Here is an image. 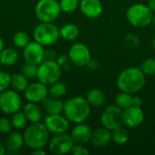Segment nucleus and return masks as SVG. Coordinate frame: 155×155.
Returning a JSON list of instances; mask_svg holds the SVG:
<instances>
[{
	"label": "nucleus",
	"mask_w": 155,
	"mask_h": 155,
	"mask_svg": "<svg viewBox=\"0 0 155 155\" xmlns=\"http://www.w3.org/2000/svg\"><path fill=\"white\" fill-rule=\"evenodd\" d=\"M27 118L25 117L24 113L16 112L13 114L11 124L15 129H24L27 125Z\"/></svg>",
	"instance_id": "nucleus-29"
},
{
	"label": "nucleus",
	"mask_w": 155,
	"mask_h": 155,
	"mask_svg": "<svg viewBox=\"0 0 155 155\" xmlns=\"http://www.w3.org/2000/svg\"><path fill=\"white\" fill-rule=\"evenodd\" d=\"M112 140L118 145H124L129 141V134L126 129L122 126L114 130L112 133Z\"/></svg>",
	"instance_id": "nucleus-27"
},
{
	"label": "nucleus",
	"mask_w": 155,
	"mask_h": 155,
	"mask_svg": "<svg viewBox=\"0 0 155 155\" xmlns=\"http://www.w3.org/2000/svg\"><path fill=\"white\" fill-rule=\"evenodd\" d=\"M3 49H4V41H3V39L0 37V53L3 51Z\"/></svg>",
	"instance_id": "nucleus-44"
},
{
	"label": "nucleus",
	"mask_w": 155,
	"mask_h": 155,
	"mask_svg": "<svg viewBox=\"0 0 155 155\" xmlns=\"http://www.w3.org/2000/svg\"><path fill=\"white\" fill-rule=\"evenodd\" d=\"M29 42H30L29 35L25 32H23V31L17 32L13 37L14 45L19 48H25L28 45Z\"/></svg>",
	"instance_id": "nucleus-30"
},
{
	"label": "nucleus",
	"mask_w": 155,
	"mask_h": 155,
	"mask_svg": "<svg viewBox=\"0 0 155 155\" xmlns=\"http://www.w3.org/2000/svg\"><path fill=\"white\" fill-rule=\"evenodd\" d=\"M48 89L45 84L41 82L28 84L25 90V96L26 100L33 103H41L48 96Z\"/></svg>",
	"instance_id": "nucleus-14"
},
{
	"label": "nucleus",
	"mask_w": 155,
	"mask_h": 155,
	"mask_svg": "<svg viewBox=\"0 0 155 155\" xmlns=\"http://www.w3.org/2000/svg\"><path fill=\"white\" fill-rule=\"evenodd\" d=\"M61 77V66L54 60L47 59L44 60L37 68V76L39 82L45 85H50L57 81Z\"/></svg>",
	"instance_id": "nucleus-6"
},
{
	"label": "nucleus",
	"mask_w": 155,
	"mask_h": 155,
	"mask_svg": "<svg viewBox=\"0 0 155 155\" xmlns=\"http://www.w3.org/2000/svg\"><path fill=\"white\" fill-rule=\"evenodd\" d=\"M49 131L45 124L33 123L24 133L25 143L31 149H41L49 142Z\"/></svg>",
	"instance_id": "nucleus-3"
},
{
	"label": "nucleus",
	"mask_w": 155,
	"mask_h": 155,
	"mask_svg": "<svg viewBox=\"0 0 155 155\" xmlns=\"http://www.w3.org/2000/svg\"><path fill=\"white\" fill-rule=\"evenodd\" d=\"M25 117L29 122L33 123H40L43 118V114L41 108L36 104V103L29 102L24 106V111Z\"/></svg>",
	"instance_id": "nucleus-20"
},
{
	"label": "nucleus",
	"mask_w": 155,
	"mask_h": 155,
	"mask_svg": "<svg viewBox=\"0 0 155 155\" xmlns=\"http://www.w3.org/2000/svg\"><path fill=\"white\" fill-rule=\"evenodd\" d=\"M1 65H2V62H1V60H0V67H1Z\"/></svg>",
	"instance_id": "nucleus-47"
},
{
	"label": "nucleus",
	"mask_w": 155,
	"mask_h": 155,
	"mask_svg": "<svg viewBox=\"0 0 155 155\" xmlns=\"http://www.w3.org/2000/svg\"><path fill=\"white\" fill-rule=\"evenodd\" d=\"M140 68L145 75H155V58L144 60Z\"/></svg>",
	"instance_id": "nucleus-32"
},
{
	"label": "nucleus",
	"mask_w": 155,
	"mask_h": 155,
	"mask_svg": "<svg viewBox=\"0 0 155 155\" xmlns=\"http://www.w3.org/2000/svg\"><path fill=\"white\" fill-rule=\"evenodd\" d=\"M25 143L24 136L18 132H10L5 143V147L6 153L14 154L18 153Z\"/></svg>",
	"instance_id": "nucleus-19"
},
{
	"label": "nucleus",
	"mask_w": 155,
	"mask_h": 155,
	"mask_svg": "<svg viewBox=\"0 0 155 155\" xmlns=\"http://www.w3.org/2000/svg\"><path fill=\"white\" fill-rule=\"evenodd\" d=\"M153 12L148 5L143 4H135L131 5L126 11L128 22L134 27L142 28L149 25L153 22Z\"/></svg>",
	"instance_id": "nucleus-4"
},
{
	"label": "nucleus",
	"mask_w": 155,
	"mask_h": 155,
	"mask_svg": "<svg viewBox=\"0 0 155 155\" xmlns=\"http://www.w3.org/2000/svg\"><path fill=\"white\" fill-rule=\"evenodd\" d=\"M153 25H154L155 26V14L153 15Z\"/></svg>",
	"instance_id": "nucleus-46"
},
{
	"label": "nucleus",
	"mask_w": 155,
	"mask_h": 155,
	"mask_svg": "<svg viewBox=\"0 0 155 155\" xmlns=\"http://www.w3.org/2000/svg\"><path fill=\"white\" fill-rule=\"evenodd\" d=\"M63 112L69 122L74 124L84 123L90 116L91 105L86 98L74 96L64 103Z\"/></svg>",
	"instance_id": "nucleus-2"
},
{
	"label": "nucleus",
	"mask_w": 155,
	"mask_h": 155,
	"mask_svg": "<svg viewBox=\"0 0 155 155\" xmlns=\"http://www.w3.org/2000/svg\"><path fill=\"white\" fill-rule=\"evenodd\" d=\"M11 84V76L9 74L0 71V93L4 92Z\"/></svg>",
	"instance_id": "nucleus-34"
},
{
	"label": "nucleus",
	"mask_w": 155,
	"mask_h": 155,
	"mask_svg": "<svg viewBox=\"0 0 155 155\" xmlns=\"http://www.w3.org/2000/svg\"><path fill=\"white\" fill-rule=\"evenodd\" d=\"M61 11L60 4L56 0H39L35 5V15L42 23H53Z\"/></svg>",
	"instance_id": "nucleus-7"
},
{
	"label": "nucleus",
	"mask_w": 155,
	"mask_h": 155,
	"mask_svg": "<svg viewBox=\"0 0 155 155\" xmlns=\"http://www.w3.org/2000/svg\"><path fill=\"white\" fill-rule=\"evenodd\" d=\"M101 124L104 127L114 131L124 124V110L116 104L107 106L101 114Z\"/></svg>",
	"instance_id": "nucleus-8"
},
{
	"label": "nucleus",
	"mask_w": 155,
	"mask_h": 155,
	"mask_svg": "<svg viewBox=\"0 0 155 155\" xmlns=\"http://www.w3.org/2000/svg\"><path fill=\"white\" fill-rule=\"evenodd\" d=\"M86 100L90 105L94 107H101L106 102V94L101 89L94 88L87 93Z\"/></svg>",
	"instance_id": "nucleus-22"
},
{
	"label": "nucleus",
	"mask_w": 155,
	"mask_h": 155,
	"mask_svg": "<svg viewBox=\"0 0 155 155\" xmlns=\"http://www.w3.org/2000/svg\"><path fill=\"white\" fill-rule=\"evenodd\" d=\"M11 85L17 92H25L28 86V78L23 74H14L11 76Z\"/></svg>",
	"instance_id": "nucleus-25"
},
{
	"label": "nucleus",
	"mask_w": 155,
	"mask_h": 155,
	"mask_svg": "<svg viewBox=\"0 0 155 155\" xmlns=\"http://www.w3.org/2000/svg\"><path fill=\"white\" fill-rule=\"evenodd\" d=\"M103 4L100 0H82L80 9L89 19H95L103 13Z\"/></svg>",
	"instance_id": "nucleus-16"
},
{
	"label": "nucleus",
	"mask_w": 155,
	"mask_h": 155,
	"mask_svg": "<svg viewBox=\"0 0 155 155\" xmlns=\"http://www.w3.org/2000/svg\"><path fill=\"white\" fill-rule=\"evenodd\" d=\"M139 38L135 35H133V34H129L126 35L125 37V43L127 44L128 46L130 47H134L136 45H139Z\"/></svg>",
	"instance_id": "nucleus-37"
},
{
	"label": "nucleus",
	"mask_w": 155,
	"mask_h": 155,
	"mask_svg": "<svg viewBox=\"0 0 155 155\" xmlns=\"http://www.w3.org/2000/svg\"><path fill=\"white\" fill-rule=\"evenodd\" d=\"M71 153L73 155H87L90 153V151L84 146V144L74 143L72 147Z\"/></svg>",
	"instance_id": "nucleus-35"
},
{
	"label": "nucleus",
	"mask_w": 155,
	"mask_h": 155,
	"mask_svg": "<svg viewBox=\"0 0 155 155\" xmlns=\"http://www.w3.org/2000/svg\"><path fill=\"white\" fill-rule=\"evenodd\" d=\"M68 55L72 63L77 66H86L92 59L89 48L82 43L73 45L69 50Z\"/></svg>",
	"instance_id": "nucleus-12"
},
{
	"label": "nucleus",
	"mask_w": 155,
	"mask_h": 155,
	"mask_svg": "<svg viewBox=\"0 0 155 155\" xmlns=\"http://www.w3.org/2000/svg\"><path fill=\"white\" fill-rule=\"evenodd\" d=\"M133 102H134V96L132 95V94L129 93L122 92L118 94L115 97V104L123 110L130 106H133Z\"/></svg>",
	"instance_id": "nucleus-26"
},
{
	"label": "nucleus",
	"mask_w": 155,
	"mask_h": 155,
	"mask_svg": "<svg viewBox=\"0 0 155 155\" xmlns=\"http://www.w3.org/2000/svg\"><path fill=\"white\" fill-rule=\"evenodd\" d=\"M66 62H67V57H66L65 55H61V56L58 58V61H57V63L59 64V65H60V66H62V65L65 64H66Z\"/></svg>",
	"instance_id": "nucleus-39"
},
{
	"label": "nucleus",
	"mask_w": 155,
	"mask_h": 155,
	"mask_svg": "<svg viewBox=\"0 0 155 155\" xmlns=\"http://www.w3.org/2000/svg\"><path fill=\"white\" fill-rule=\"evenodd\" d=\"M12 129V124L11 122H9L6 118H0V134H8L11 132Z\"/></svg>",
	"instance_id": "nucleus-36"
},
{
	"label": "nucleus",
	"mask_w": 155,
	"mask_h": 155,
	"mask_svg": "<svg viewBox=\"0 0 155 155\" xmlns=\"http://www.w3.org/2000/svg\"><path fill=\"white\" fill-rule=\"evenodd\" d=\"M153 47L154 48L155 50V37L153 38Z\"/></svg>",
	"instance_id": "nucleus-45"
},
{
	"label": "nucleus",
	"mask_w": 155,
	"mask_h": 155,
	"mask_svg": "<svg viewBox=\"0 0 155 155\" xmlns=\"http://www.w3.org/2000/svg\"><path fill=\"white\" fill-rule=\"evenodd\" d=\"M80 35L79 27L74 24H66L60 29V35L66 41H74Z\"/></svg>",
	"instance_id": "nucleus-23"
},
{
	"label": "nucleus",
	"mask_w": 155,
	"mask_h": 155,
	"mask_svg": "<svg viewBox=\"0 0 155 155\" xmlns=\"http://www.w3.org/2000/svg\"><path fill=\"white\" fill-rule=\"evenodd\" d=\"M147 5L149 6V8H150L153 13H155V0H149Z\"/></svg>",
	"instance_id": "nucleus-42"
},
{
	"label": "nucleus",
	"mask_w": 155,
	"mask_h": 155,
	"mask_svg": "<svg viewBox=\"0 0 155 155\" xmlns=\"http://www.w3.org/2000/svg\"><path fill=\"white\" fill-rule=\"evenodd\" d=\"M140 67L132 66L122 71L117 78V86L122 92L135 94L145 85L146 78Z\"/></svg>",
	"instance_id": "nucleus-1"
},
{
	"label": "nucleus",
	"mask_w": 155,
	"mask_h": 155,
	"mask_svg": "<svg viewBox=\"0 0 155 155\" xmlns=\"http://www.w3.org/2000/svg\"><path fill=\"white\" fill-rule=\"evenodd\" d=\"M60 29L53 23H42L34 30V39L44 46L55 44L60 38Z\"/></svg>",
	"instance_id": "nucleus-5"
},
{
	"label": "nucleus",
	"mask_w": 155,
	"mask_h": 155,
	"mask_svg": "<svg viewBox=\"0 0 155 155\" xmlns=\"http://www.w3.org/2000/svg\"><path fill=\"white\" fill-rule=\"evenodd\" d=\"M33 155H45L46 154V153L43 150V148H41V149H35V150H34V152H33Z\"/></svg>",
	"instance_id": "nucleus-41"
},
{
	"label": "nucleus",
	"mask_w": 155,
	"mask_h": 155,
	"mask_svg": "<svg viewBox=\"0 0 155 155\" xmlns=\"http://www.w3.org/2000/svg\"><path fill=\"white\" fill-rule=\"evenodd\" d=\"M45 111L48 114H59L63 112L64 103L55 97H46L43 102Z\"/></svg>",
	"instance_id": "nucleus-21"
},
{
	"label": "nucleus",
	"mask_w": 155,
	"mask_h": 155,
	"mask_svg": "<svg viewBox=\"0 0 155 155\" xmlns=\"http://www.w3.org/2000/svg\"><path fill=\"white\" fill-rule=\"evenodd\" d=\"M74 143L71 135L66 133L54 134L48 142L49 150L52 153L56 155L65 154L71 153Z\"/></svg>",
	"instance_id": "nucleus-10"
},
{
	"label": "nucleus",
	"mask_w": 155,
	"mask_h": 155,
	"mask_svg": "<svg viewBox=\"0 0 155 155\" xmlns=\"http://www.w3.org/2000/svg\"><path fill=\"white\" fill-rule=\"evenodd\" d=\"M143 104V100L139 96H134V102H133V106H139L141 107Z\"/></svg>",
	"instance_id": "nucleus-38"
},
{
	"label": "nucleus",
	"mask_w": 155,
	"mask_h": 155,
	"mask_svg": "<svg viewBox=\"0 0 155 155\" xmlns=\"http://www.w3.org/2000/svg\"><path fill=\"white\" fill-rule=\"evenodd\" d=\"M37 68H38V65L26 63L25 64L23 65L22 74L25 76H26L28 79H34L37 76Z\"/></svg>",
	"instance_id": "nucleus-33"
},
{
	"label": "nucleus",
	"mask_w": 155,
	"mask_h": 155,
	"mask_svg": "<svg viewBox=\"0 0 155 155\" xmlns=\"http://www.w3.org/2000/svg\"><path fill=\"white\" fill-rule=\"evenodd\" d=\"M22 106V99L16 91L5 90L0 93V110L6 114H14L19 112Z\"/></svg>",
	"instance_id": "nucleus-9"
},
{
	"label": "nucleus",
	"mask_w": 155,
	"mask_h": 155,
	"mask_svg": "<svg viewBox=\"0 0 155 155\" xmlns=\"http://www.w3.org/2000/svg\"><path fill=\"white\" fill-rule=\"evenodd\" d=\"M45 125L49 131V133L53 134H64L69 130V121L66 117L59 114H48V116L45 119Z\"/></svg>",
	"instance_id": "nucleus-13"
},
{
	"label": "nucleus",
	"mask_w": 155,
	"mask_h": 155,
	"mask_svg": "<svg viewBox=\"0 0 155 155\" xmlns=\"http://www.w3.org/2000/svg\"><path fill=\"white\" fill-rule=\"evenodd\" d=\"M92 133L93 131L89 125L84 123H81V124H77V125H75L73 128L70 135L74 143L85 144L86 143L90 141Z\"/></svg>",
	"instance_id": "nucleus-17"
},
{
	"label": "nucleus",
	"mask_w": 155,
	"mask_h": 155,
	"mask_svg": "<svg viewBox=\"0 0 155 155\" xmlns=\"http://www.w3.org/2000/svg\"><path fill=\"white\" fill-rule=\"evenodd\" d=\"M23 55L25 63L39 65L45 60V50L44 48V45H42L38 42H29L28 45L24 48Z\"/></svg>",
	"instance_id": "nucleus-11"
},
{
	"label": "nucleus",
	"mask_w": 155,
	"mask_h": 155,
	"mask_svg": "<svg viewBox=\"0 0 155 155\" xmlns=\"http://www.w3.org/2000/svg\"><path fill=\"white\" fill-rule=\"evenodd\" d=\"M59 4L61 10L64 13H73L80 5L78 0H61Z\"/></svg>",
	"instance_id": "nucleus-31"
},
{
	"label": "nucleus",
	"mask_w": 155,
	"mask_h": 155,
	"mask_svg": "<svg viewBox=\"0 0 155 155\" xmlns=\"http://www.w3.org/2000/svg\"><path fill=\"white\" fill-rule=\"evenodd\" d=\"M144 121V113L139 106H130L124 110V124L129 128H137Z\"/></svg>",
	"instance_id": "nucleus-15"
},
{
	"label": "nucleus",
	"mask_w": 155,
	"mask_h": 155,
	"mask_svg": "<svg viewBox=\"0 0 155 155\" xmlns=\"http://www.w3.org/2000/svg\"><path fill=\"white\" fill-rule=\"evenodd\" d=\"M0 60L2 62V64L8 66L13 65L18 60V53L13 48L3 49V51L0 53Z\"/></svg>",
	"instance_id": "nucleus-24"
},
{
	"label": "nucleus",
	"mask_w": 155,
	"mask_h": 155,
	"mask_svg": "<svg viewBox=\"0 0 155 155\" xmlns=\"http://www.w3.org/2000/svg\"><path fill=\"white\" fill-rule=\"evenodd\" d=\"M87 66H89L91 69H96L97 66H98V64L96 63V60H94V59H91L90 62L88 63Z\"/></svg>",
	"instance_id": "nucleus-40"
},
{
	"label": "nucleus",
	"mask_w": 155,
	"mask_h": 155,
	"mask_svg": "<svg viewBox=\"0 0 155 155\" xmlns=\"http://www.w3.org/2000/svg\"><path fill=\"white\" fill-rule=\"evenodd\" d=\"M111 140L112 131L104 126L93 131L90 139L92 144L95 147H104L111 142Z\"/></svg>",
	"instance_id": "nucleus-18"
},
{
	"label": "nucleus",
	"mask_w": 155,
	"mask_h": 155,
	"mask_svg": "<svg viewBox=\"0 0 155 155\" xmlns=\"http://www.w3.org/2000/svg\"><path fill=\"white\" fill-rule=\"evenodd\" d=\"M5 145H3V144H1L0 143V155H4L5 153Z\"/></svg>",
	"instance_id": "nucleus-43"
},
{
	"label": "nucleus",
	"mask_w": 155,
	"mask_h": 155,
	"mask_svg": "<svg viewBox=\"0 0 155 155\" xmlns=\"http://www.w3.org/2000/svg\"><path fill=\"white\" fill-rule=\"evenodd\" d=\"M66 91H67L66 84L62 82L57 81V82L50 84V88L48 89V94L52 97L59 98V97L64 96L66 94Z\"/></svg>",
	"instance_id": "nucleus-28"
}]
</instances>
